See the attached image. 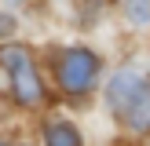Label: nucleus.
I'll list each match as a JSON object with an SVG mask.
<instances>
[{
	"label": "nucleus",
	"instance_id": "f03ea898",
	"mask_svg": "<svg viewBox=\"0 0 150 146\" xmlns=\"http://www.w3.org/2000/svg\"><path fill=\"white\" fill-rule=\"evenodd\" d=\"M95 73H99V58H95L92 51H84V48H70L62 58H59V66H55L59 88L70 91V95L88 91L92 80H95Z\"/></svg>",
	"mask_w": 150,
	"mask_h": 146
},
{
	"label": "nucleus",
	"instance_id": "39448f33",
	"mask_svg": "<svg viewBox=\"0 0 150 146\" xmlns=\"http://www.w3.org/2000/svg\"><path fill=\"white\" fill-rule=\"evenodd\" d=\"M128 22L146 26L150 22V0H128Z\"/></svg>",
	"mask_w": 150,
	"mask_h": 146
},
{
	"label": "nucleus",
	"instance_id": "20e7f679",
	"mask_svg": "<svg viewBox=\"0 0 150 146\" xmlns=\"http://www.w3.org/2000/svg\"><path fill=\"white\" fill-rule=\"evenodd\" d=\"M48 146H81V135L73 124L55 121V124H48Z\"/></svg>",
	"mask_w": 150,
	"mask_h": 146
},
{
	"label": "nucleus",
	"instance_id": "423d86ee",
	"mask_svg": "<svg viewBox=\"0 0 150 146\" xmlns=\"http://www.w3.org/2000/svg\"><path fill=\"white\" fill-rule=\"evenodd\" d=\"M11 26H15V22H11V18H0V36H4V33H7V29H11Z\"/></svg>",
	"mask_w": 150,
	"mask_h": 146
},
{
	"label": "nucleus",
	"instance_id": "f257e3e1",
	"mask_svg": "<svg viewBox=\"0 0 150 146\" xmlns=\"http://www.w3.org/2000/svg\"><path fill=\"white\" fill-rule=\"evenodd\" d=\"M0 66L11 73V84H15V99L22 106H37L40 102V77H37V66L29 58V51L22 44L15 48H0Z\"/></svg>",
	"mask_w": 150,
	"mask_h": 146
},
{
	"label": "nucleus",
	"instance_id": "7ed1b4c3",
	"mask_svg": "<svg viewBox=\"0 0 150 146\" xmlns=\"http://www.w3.org/2000/svg\"><path fill=\"white\" fill-rule=\"evenodd\" d=\"M121 121L132 131H150V73L143 77V84L136 88V95L128 99V106L121 110Z\"/></svg>",
	"mask_w": 150,
	"mask_h": 146
}]
</instances>
